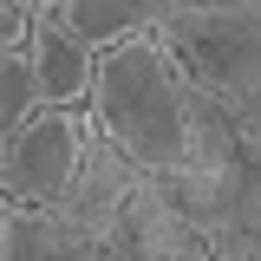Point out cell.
I'll return each mask as SVG.
<instances>
[{
  "mask_svg": "<svg viewBox=\"0 0 261 261\" xmlns=\"http://www.w3.org/2000/svg\"><path fill=\"white\" fill-rule=\"evenodd\" d=\"M53 261H118V255H111L105 242H72V248H65V255H53Z\"/></svg>",
  "mask_w": 261,
  "mask_h": 261,
  "instance_id": "obj_10",
  "label": "cell"
},
{
  "mask_svg": "<svg viewBox=\"0 0 261 261\" xmlns=\"http://www.w3.org/2000/svg\"><path fill=\"white\" fill-rule=\"evenodd\" d=\"M27 53H33V79H39V111H85V92H92L98 59L65 39L46 13V0H33V27H27Z\"/></svg>",
  "mask_w": 261,
  "mask_h": 261,
  "instance_id": "obj_7",
  "label": "cell"
},
{
  "mask_svg": "<svg viewBox=\"0 0 261 261\" xmlns=\"http://www.w3.org/2000/svg\"><path fill=\"white\" fill-rule=\"evenodd\" d=\"M183 85L235 118L242 137H261V7L255 0H176L157 33Z\"/></svg>",
  "mask_w": 261,
  "mask_h": 261,
  "instance_id": "obj_2",
  "label": "cell"
},
{
  "mask_svg": "<svg viewBox=\"0 0 261 261\" xmlns=\"http://www.w3.org/2000/svg\"><path fill=\"white\" fill-rule=\"evenodd\" d=\"M183 72L170 65L157 39L144 33V39H124V46H111V53H98V72H92V92H85V124L111 144V150H124L144 176H176L183 170Z\"/></svg>",
  "mask_w": 261,
  "mask_h": 261,
  "instance_id": "obj_1",
  "label": "cell"
},
{
  "mask_svg": "<svg viewBox=\"0 0 261 261\" xmlns=\"http://www.w3.org/2000/svg\"><path fill=\"white\" fill-rule=\"evenodd\" d=\"M85 111H39L7 150H0V196L13 209H53L85 150Z\"/></svg>",
  "mask_w": 261,
  "mask_h": 261,
  "instance_id": "obj_3",
  "label": "cell"
},
{
  "mask_svg": "<svg viewBox=\"0 0 261 261\" xmlns=\"http://www.w3.org/2000/svg\"><path fill=\"white\" fill-rule=\"evenodd\" d=\"M105 248H111L118 261H209V242L163 202V190L150 183V176L130 190L118 228L105 235Z\"/></svg>",
  "mask_w": 261,
  "mask_h": 261,
  "instance_id": "obj_5",
  "label": "cell"
},
{
  "mask_svg": "<svg viewBox=\"0 0 261 261\" xmlns=\"http://www.w3.org/2000/svg\"><path fill=\"white\" fill-rule=\"evenodd\" d=\"M144 183V170L124 157V150H111L98 130H85V150H79V170H72V183H65V196L53 202V216H59L79 242H105L111 228H118V216H124L130 190Z\"/></svg>",
  "mask_w": 261,
  "mask_h": 261,
  "instance_id": "obj_4",
  "label": "cell"
},
{
  "mask_svg": "<svg viewBox=\"0 0 261 261\" xmlns=\"http://www.w3.org/2000/svg\"><path fill=\"white\" fill-rule=\"evenodd\" d=\"M27 27H33V0H0V59L13 46H27Z\"/></svg>",
  "mask_w": 261,
  "mask_h": 261,
  "instance_id": "obj_9",
  "label": "cell"
},
{
  "mask_svg": "<svg viewBox=\"0 0 261 261\" xmlns=\"http://www.w3.org/2000/svg\"><path fill=\"white\" fill-rule=\"evenodd\" d=\"M39 118V79H33V53L13 46L0 59V150L20 137V130Z\"/></svg>",
  "mask_w": 261,
  "mask_h": 261,
  "instance_id": "obj_8",
  "label": "cell"
},
{
  "mask_svg": "<svg viewBox=\"0 0 261 261\" xmlns=\"http://www.w3.org/2000/svg\"><path fill=\"white\" fill-rule=\"evenodd\" d=\"M170 7L176 0H46V13H53V27L65 39H79L85 53H111V46H124V39H144V33H157L170 20Z\"/></svg>",
  "mask_w": 261,
  "mask_h": 261,
  "instance_id": "obj_6",
  "label": "cell"
}]
</instances>
